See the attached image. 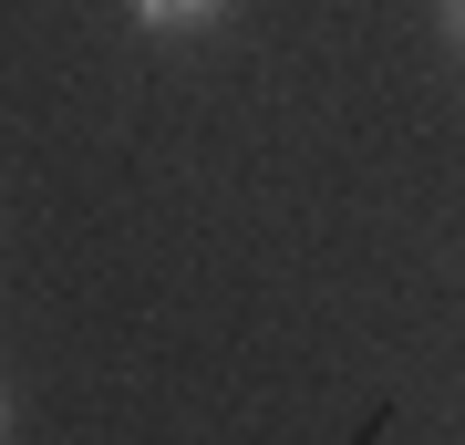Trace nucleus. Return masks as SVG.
I'll return each mask as SVG.
<instances>
[{
    "label": "nucleus",
    "instance_id": "f257e3e1",
    "mask_svg": "<svg viewBox=\"0 0 465 445\" xmlns=\"http://www.w3.org/2000/svg\"><path fill=\"white\" fill-rule=\"evenodd\" d=\"M217 11H228V0H134V21H145L155 42H197Z\"/></svg>",
    "mask_w": 465,
    "mask_h": 445
},
{
    "label": "nucleus",
    "instance_id": "f03ea898",
    "mask_svg": "<svg viewBox=\"0 0 465 445\" xmlns=\"http://www.w3.org/2000/svg\"><path fill=\"white\" fill-rule=\"evenodd\" d=\"M434 11H445V32H455V52H465V0H434Z\"/></svg>",
    "mask_w": 465,
    "mask_h": 445
},
{
    "label": "nucleus",
    "instance_id": "7ed1b4c3",
    "mask_svg": "<svg viewBox=\"0 0 465 445\" xmlns=\"http://www.w3.org/2000/svg\"><path fill=\"white\" fill-rule=\"evenodd\" d=\"M0 435H11V394H0Z\"/></svg>",
    "mask_w": 465,
    "mask_h": 445
}]
</instances>
